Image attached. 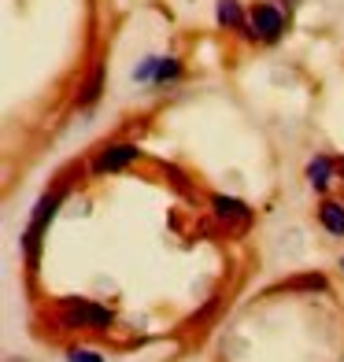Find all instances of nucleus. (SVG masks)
<instances>
[{
  "mask_svg": "<svg viewBox=\"0 0 344 362\" xmlns=\"http://www.w3.org/2000/svg\"><path fill=\"white\" fill-rule=\"evenodd\" d=\"M56 207H59V192H52V196H45V200L34 207V218H30V226H26V259H30V267H38V255H41V229L52 222V215H56Z\"/></svg>",
  "mask_w": 344,
  "mask_h": 362,
  "instance_id": "nucleus-1",
  "label": "nucleus"
},
{
  "mask_svg": "<svg viewBox=\"0 0 344 362\" xmlns=\"http://www.w3.org/2000/svg\"><path fill=\"white\" fill-rule=\"evenodd\" d=\"M63 325H81V329H108L111 325V310L96 307L86 300H71L63 307Z\"/></svg>",
  "mask_w": 344,
  "mask_h": 362,
  "instance_id": "nucleus-2",
  "label": "nucleus"
},
{
  "mask_svg": "<svg viewBox=\"0 0 344 362\" xmlns=\"http://www.w3.org/2000/svg\"><path fill=\"white\" fill-rule=\"evenodd\" d=\"M134 159H141V148L137 144H111V148H104V152L93 159V170L96 174H111V170L130 167Z\"/></svg>",
  "mask_w": 344,
  "mask_h": 362,
  "instance_id": "nucleus-3",
  "label": "nucleus"
},
{
  "mask_svg": "<svg viewBox=\"0 0 344 362\" xmlns=\"http://www.w3.org/2000/svg\"><path fill=\"white\" fill-rule=\"evenodd\" d=\"M282 30H285V19H282V11H277V8L259 4L252 11V34L259 41H277V37H282Z\"/></svg>",
  "mask_w": 344,
  "mask_h": 362,
  "instance_id": "nucleus-4",
  "label": "nucleus"
},
{
  "mask_svg": "<svg viewBox=\"0 0 344 362\" xmlns=\"http://www.w3.org/2000/svg\"><path fill=\"white\" fill-rule=\"evenodd\" d=\"M211 207H215V215L222 222H234V226H248L252 222V211L244 200H234V196H215L211 200Z\"/></svg>",
  "mask_w": 344,
  "mask_h": 362,
  "instance_id": "nucleus-5",
  "label": "nucleus"
},
{
  "mask_svg": "<svg viewBox=\"0 0 344 362\" xmlns=\"http://www.w3.org/2000/svg\"><path fill=\"white\" fill-rule=\"evenodd\" d=\"M319 218H322V226L330 229V233L344 237V207H340V204H322Z\"/></svg>",
  "mask_w": 344,
  "mask_h": 362,
  "instance_id": "nucleus-6",
  "label": "nucleus"
},
{
  "mask_svg": "<svg viewBox=\"0 0 344 362\" xmlns=\"http://www.w3.org/2000/svg\"><path fill=\"white\" fill-rule=\"evenodd\" d=\"M330 170H333V163L326 159V156L311 159V163H307V181H311L315 189H326V181H330Z\"/></svg>",
  "mask_w": 344,
  "mask_h": 362,
  "instance_id": "nucleus-7",
  "label": "nucleus"
},
{
  "mask_svg": "<svg viewBox=\"0 0 344 362\" xmlns=\"http://www.w3.org/2000/svg\"><path fill=\"white\" fill-rule=\"evenodd\" d=\"M101 89H104V67H96V71H93V78L86 81V93H81V104L89 107V104L96 100V96H101Z\"/></svg>",
  "mask_w": 344,
  "mask_h": 362,
  "instance_id": "nucleus-8",
  "label": "nucleus"
},
{
  "mask_svg": "<svg viewBox=\"0 0 344 362\" xmlns=\"http://www.w3.org/2000/svg\"><path fill=\"white\" fill-rule=\"evenodd\" d=\"M219 23H222V26H241L237 0H219Z\"/></svg>",
  "mask_w": 344,
  "mask_h": 362,
  "instance_id": "nucleus-9",
  "label": "nucleus"
},
{
  "mask_svg": "<svg viewBox=\"0 0 344 362\" xmlns=\"http://www.w3.org/2000/svg\"><path fill=\"white\" fill-rule=\"evenodd\" d=\"M285 288H307V292H326V277H319V274H307V277H292V281H285Z\"/></svg>",
  "mask_w": 344,
  "mask_h": 362,
  "instance_id": "nucleus-10",
  "label": "nucleus"
},
{
  "mask_svg": "<svg viewBox=\"0 0 344 362\" xmlns=\"http://www.w3.org/2000/svg\"><path fill=\"white\" fill-rule=\"evenodd\" d=\"M182 74V67H178V59H159V67H156V81H171V78H178Z\"/></svg>",
  "mask_w": 344,
  "mask_h": 362,
  "instance_id": "nucleus-11",
  "label": "nucleus"
},
{
  "mask_svg": "<svg viewBox=\"0 0 344 362\" xmlns=\"http://www.w3.org/2000/svg\"><path fill=\"white\" fill-rule=\"evenodd\" d=\"M156 67H159V56H149V59H144L141 67L134 71V78H137V81H156Z\"/></svg>",
  "mask_w": 344,
  "mask_h": 362,
  "instance_id": "nucleus-12",
  "label": "nucleus"
},
{
  "mask_svg": "<svg viewBox=\"0 0 344 362\" xmlns=\"http://www.w3.org/2000/svg\"><path fill=\"white\" fill-rule=\"evenodd\" d=\"M71 362H104L96 351H71Z\"/></svg>",
  "mask_w": 344,
  "mask_h": 362,
  "instance_id": "nucleus-13",
  "label": "nucleus"
},
{
  "mask_svg": "<svg viewBox=\"0 0 344 362\" xmlns=\"http://www.w3.org/2000/svg\"><path fill=\"white\" fill-rule=\"evenodd\" d=\"M340 170H344V163H340Z\"/></svg>",
  "mask_w": 344,
  "mask_h": 362,
  "instance_id": "nucleus-14",
  "label": "nucleus"
},
{
  "mask_svg": "<svg viewBox=\"0 0 344 362\" xmlns=\"http://www.w3.org/2000/svg\"><path fill=\"white\" fill-rule=\"evenodd\" d=\"M340 267H344V262H340Z\"/></svg>",
  "mask_w": 344,
  "mask_h": 362,
  "instance_id": "nucleus-15",
  "label": "nucleus"
}]
</instances>
